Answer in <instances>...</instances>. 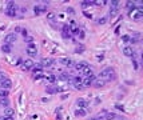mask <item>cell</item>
<instances>
[{
	"label": "cell",
	"instance_id": "1",
	"mask_svg": "<svg viewBox=\"0 0 143 120\" xmlns=\"http://www.w3.org/2000/svg\"><path fill=\"white\" fill-rule=\"evenodd\" d=\"M99 77H100V79H103L106 83H107V82H114V80L116 79V73H115L114 68L107 67V68H104V69L100 71V73H99Z\"/></svg>",
	"mask_w": 143,
	"mask_h": 120
},
{
	"label": "cell",
	"instance_id": "2",
	"mask_svg": "<svg viewBox=\"0 0 143 120\" xmlns=\"http://www.w3.org/2000/svg\"><path fill=\"white\" fill-rule=\"evenodd\" d=\"M16 14H18V7L14 1H8L7 3V8H5V15L9 16V17H15Z\"/></svg>",
	"mask_w": 143,
	"mask_h": 120
},
{
	"label": "cell",
	"instance_id": "3",
	"mask_svg": "<svg viewBox=\"0 0 143 120\" xmlns=\"http://www.w3.org/2000/svg\"><path fill=\"white\" fill-rule=\"evenodd\" d=\"M25 51H27L28 56H36V55H38V50H36V45L34 43L28 44L27 47H25Z\"/></svg>",
	"mask_w": 143,
	"mask_h": 120
},
{
	"label": "cell",
	"instance_id": "4",
	"mask_svg": "<svg viewBox=\"0 0 143 120\" xmlns=\"http://www.w3.org/2000/svg\"><path fill=\"white\" fill-rule=\"evenodd\" d=\"M130 16L132 17V20H135V21H141L142 19H143V11H142V9H136L135 12L130 14Z\"/></svg>",
	"mask_w": 143,
	"mask_h": 120
},
{
	"label": "cell",
	"instance_id": "5",
	"mask_svg": "<svg viewBox=\"0 0 143 120\" xmlns=\"http://www.w3.org/2000/svg\"><path fill=\"white\" fill-rule=\"evenodd\" d=\"M96 79V77L94 75H91V76H88V77H83V80H82V84H83V87H91L92 86V82Z\"/></svg>",
	"mask_w": 143,
	"mask_h": 120
},
{
	"label": "cell",
	"instance_id": "6",
	"mask_svg": "<svg viewBox=\"0 0 143 120\" xmlns=\"http://www.w3.org/2000/svg\"><path fill=\"white\" fill-rule=\"evenodd\" d=\"M16 41V34L15 32H11V34H8L7 36L4 37V43L5 44H14Z\"/></svg>",
	"mask_w": 143,
	"mask_h": 120
},
{
	"label": "cell",
	"instance_id": "7",
	"mask_svg": "<svg viewBox=\"0 0 143 120\" xmlns=\"http://www.w3.org/2000/svg\"><path fill=\"white\" fill-rule=\"evenodd\" d=\"M76 105L79 107V108H87V107L90 105V103H88V100L87 99H84V98H79L78 100H76Z\"/></svg>",
	"mask_w": 143,
	"mask_h": 120
},
{
	"label": "cell",
	"instance_id": "8",
	"mask_svg": "<svg viewBox=\"0 0 143 120\" xmlns=\"http://www.w3.org/2000/svg\"><path fill=\"white\" fill-rule=\"evenodd\" d=\"M34 66H35V63H34V60H31V59H27V60H24L22 63V68L23 69H31V68H34Z\"/></svg>",
	"mask_w": 143,
	"mask_h": 120
},
{
	"label": "cell",
	"instance_id": "9",
	"mask_svg": "<svg viewBox=\"0 0 143 120\" xmlns=\"http://www.w3.org/2000/svg\"><path fill=\"white\" fill-rule=\"evenodd\" d=\"M122 51H123V55H124V56H127V57H132V55H134V51H132V47H131V45H124Z\"/></svg>",
	"mask_w": 143,
	"mask_h": 120
},
{
	"label": "cell",
	"instance_id": "10",
	"mask_svg": "<svg viewBox=\"0 0 143 120\" xmlns=\"http://www.w3.org/2000/svg\"><path fill=\"white\" fill-rule=\"evenodd\" d=\"M54 63H55V60H54V59H51V57H44V59H42V60H40L42 67H51Z\"/></svg>",
	"mask_w": 143,
	"mask_h": 120
},
{
	"label": "cell",
	"instance_id": "11",
	"mask_svg": "<svg viewBox=\"0 0 143 120\" xmlns=\"http://www.w3.org/2000/svg\"><path fill=\"white\" fill-rule=\"evenodd\" d=\"M74 66H75V69H76V71L82 72V71L86 67H88V63H87V61H78V63L74 64Z\"/></svg>",
	"mask_w": 143,
	"mask_h": 120
},
{
	"label": "cell",
	"instance_id": "12",
	"mask_svg": "<svg viewBox=\"0 0 143 120\" xmlns=\"http://www.w3.org/2000/svg\"><path fill=\"white\" fill-rule=\"evenodd\" d=\"M92 86H94L95 88H102V87L106 86V82L103 79H100V77H96L94 82H92Z\"/></svg>",
	"mask_w": 143,
	"mask_h": 120
},
{
	"label": "cell",
	"instance_id": "13",
	"mask_svg": "<svg viewBox=\"0 0 143 120\" xmlns=\"http://www.w3.org/2000/svg\"><path fill=\"white\" fill-rule=\"evenodd\" d=\"M0 86H1V88H3V89H7V91H9V89L12 88V82H11V80H9L8 77H7L5 80H3V82L0 83Z\"/></svg>",
	"mask_w": 143,
	"mask_h": 120
},
{
	"label": "cell",
	"instance_id": "14",
	"mask_svg": "<svg viewBox=\"0 0 143 120\" xmlns=\"http://www.w3.org/2000/svg\"><path fill=\"white\" fill-rule=\"evenodd\" d=\"M34 12H35V15H42V14H46V12H47V8H46L44 5H35Z\"/></svg>",
	"mask_w": 143,
	"mask_h": 120
},
{
	"label": "cell",
	"instance_id": "15",
	"mask_svg": "<svg viewBox=\"0 0 143 120\" xmlns=\"http://www.w3.org/2000/svg\"><path fill=\"white\" fill-rule=\"evenodd\" d=\"M59 61H60V63H62L64 67L74 66V61H72V59H70V57H62V59H59Z\"/></svg>",
	"mask_w": 143,
	"mask_h": 120
},
{
	"label": "cell",
	"instance_id": "16",
	"mask_svg": "<svg viewBox=\"0 0 143 120\" xmlns=\"http://www.w3.org/2000/svg\"><path fill=\"white\" fill-rule=\"evenodd\" d=\"M4 116L5 118H14L15 116V109H12L11 107H7L4 109Z\"/></svg>",
	"mask_w": 143,
	"mask_h": 120
},
{
	"label": "cell",
	"instance_id": "17",
	"mask_svg": "<svg viewBox=\"0 0 143 120\" xmlns=\"http://www.w3.org/2000/svg\"><path fill=\"white\" fill-rule=\"evenodd\" d=\"M86 115H87V111L84 108H78L75 111V116H78V118H84Z\"/></svg>",
	"mask_w": 143,
	"mask_h": 120
},
{
	"label": "cell",
	"instance_id": "18",
	"mask_svg": "<svg viewBox=\"0 0 143 120\" xmlns=\"http://www.w3.org/2000/svg\"><path fill=\"white\" fill-rule=\"evenodd\" d=\"M82 73H83V77H88V76H91V75H94L92 73V69H91V67H86L82 71Z\"/></svg>",
	"mask_w": 143,
	"mask_h": 120
},
{
	"label": "cell",
	"instance_id": "19",
	"mask_svg": "<svg viewBox=\"0 0 143 120\" xmlns=\"http://www.w3.org/2000/svg\"><path fill=\"white\" fill-rule=\"evenodd\" d=\"M126 7H127V9H128L130 14H132V12L135 11V4H134V1H126Z\"/></svg>",
	"mask_w": 143,
	"mask_h": 120
},
{
	"label": "cell",
	"instance_id": "20",
	"mask_svg": "<svg viewBox=\"0 0 143 120\" xmlns=\"http://www.w3.org/2000/svg\"><path fill=\"white\" fill-rule=\"evenodd\" d=\"M1 51L4 53H9L12 51V47H11V44H5V43H3V45H1Z\"/></svg>",
	"mask_w": 143,
	"mask_h": 120
},
{
	"label": "cell",
	"instance_id": "21",
	"mask_svg": "<svg viewBox=\"0 0 143 120\" xmlns=\"http://www.w3.org/2000/svg\"><path fill=\"white\" fill-rule=\"evenodd\" d=\"M116 118H118V116L115 115L114 112H106V115H104V120H115Z\"/></svg>",
	"mask_w": 143,
	"mask_h": 120
},
{
	"label": "cell",
	"instance_id": "22",
	"mask_svg": "<svg viewBox=\"0 0 143 120\" xmlns=\"http://www.w3.org/2000/svg\"><path fill=\"white\" fill-rule=\"evenodd\" d=\"M91 5H94V1L92 0H84V1H82V8H88L91 7Z\"/></svg>",
	"mask_w": 143,
	"mask_h": 120
},
{
	"label": "cell",
	"instance_id": "23",
	"mask_svg": "<svg viewBox=\"0 0 143 120\" xmlns=\"http://www.w3.org/2000/svg\"><path fill=\"white\" fill-rule=\"evenodd\" d=\"M119 7H120V1H118V0H112L110 9H119Z\"/></svg>",
	"mask_w": 143,
	"mask_h": 120
},
{
	"label": "cell",
	"instance_id": "24",
	"mask_svg": "<svg viewBox=\"0 0 143 120\" xmlns=\"http://www.w3.org/2000/svg\"><path fill=\"white\" fill-rule=\"evenodd\" d=\"M46 92L49 93V95H54V93H56V87H54V86H48L47 88H46Z\"/></svg>",
	"mask_w": 143,
	"mask_h": 120
},
{
	"label": "cell",
	"instance_id": "25",
	"mask_svg": "<svg viewBox=\"0 0 143 120\" xmlns=\"http://www.w3.org/2000/svg\"><path fill=\"white\" fill-rule=\"evenodd\" d=\"M84 51H86V47H84L83 44H79L78 47L75 48V52H76V53H83Z\"/></svg>",
	"mask_w": 143,
	"mask_h": 120
},
{
	"label": "cell",
	"instance_id": "26",
	"mask_svg": "<svg viewBox=\"0 0 143 120\" xmlns=\"http://www.w3.org/2000/svg\"><path fill=\"white\" fill-rule=\"evenodd\" d=\"M0 105H3V107H7L9 105V100L7 99V98H3V99H0Z\"/></svg>",
	"mask_w": 143,
	"mask_h": 120
},
{
	"label": "cell",
	"instance_id": "27",
	"mask_svg": "<svg viewBox=\"0 0 143 120\" xmlns=\"http://www.w3.org/2000/svg\"><path fill=\"white\" fill-rule=\"evenodd\" d=\"M47 20H49V21H54L55 19H56V15L54 14V12H47Z\"/></svg>",
	"mask_w": 143,
	"mask_h": 120
},
{
	"label": "cell",
	"instance_id": "28",
	"mask_svg": "<svg viewBox=\"0 0 143 120\" xmlns=\"http://www.w3.org/2000/svg\"><path fill=\"white\" fill-rule=\"evenodd\" d=\"M3 98H8V91L0 88V99H3Z\"/></svg>",
	"mask_w": 143,
	"mask_h": 120
},
{
	"label": "cell",
	"instance_id": "29",
	"mask_svg": "<svg viewBox=\"0 0 143 120\" xmlns=\"http://www.w3.org/2000/svg\"><path fill=\"white\" fill-rule=\"evenodd\" d=\"M59 79H60V80H64V82H68V80H71V79H70V76L67 75V73H62Z\"/></svg>",
	"mask_w": 143,
	"mask_h": 120
},
{
	"label": "cell",
	"instance_id": "30",
	"mask_svg": "<svg viewBox=\"0 0 143 120\" xmlns=\"http://www.w3.org/2000/svg\"><path fill=\"white\" fill-rule=\"evenodd\" d=\"M76 36H78L79 39H82V40H83V39L86 37V34H84V31H83V30H79V32H78V35H76Z\"/></svg>",
	"mask_w": 143,
	"mask_h": 120
},
{
	"label": "cell",
	"instance_id": "31",
	"mask_svg": "<svg viewBox=\"0 0 143 120\" xmlns=\"http://www.w3.org/2000/svg\"><path fill=\"white\" fill-rule=\"evenodd\" d=\"M62 36L63 39H71L72 35H71V32H62Z\"/></svg>",
	"mask_w": 143,
	"mask_h": 120
},
{
	"label": "cell",
	"instance_id": "32",
	"mask_svg": "<svg viewBox=\"0 0 143 120\" xmlns=\"http://www.w3.org/2000/svg\"><path fill=\"white\" fill-rule=\"evenodd\" d=\"M106 23H107V17H106V16H103V17H100V19H98V24H106Z\"/></svg>",
	"mask_w": 143,
	"mask_h": 120
},
{
	"label": "cell",
	"instance_id": "33",
	"mask_svg": "<svg viewBox=\"0 0 143 120\" xmlns=\"http://www.w3.org/2000/svg\"><path fill=\"white\" fill-rule=\"evenodd\" d=\"M66 12H67L68 15H75V9L72 7H67V8H66Z\"/></svg>",
	"mask_w": 143,
	"mask_h": 120
},
{
	"label": "cell",
	"instance_id": "34",
	"mask_svg": "<svg viewBox=\"0 0 143 120\" xmlns=\"http://www.w3.org/2000/svg\"><path fill=\"white\" fill-rule=\"evenodd\" d=\"M47 80H48V83H55V82H56V76L49 75V76L47 77Z\"/></svg>",
	"mask_w": 143,
	"mask_h": 120
},
{
	"label": "cell",
	"instance_id": "35",
	"mask_svg": "<svg viewBox=\"0 0 143 120\" xmlns=\"http://www.w3.org/2000/svg\"><path fill=\"white\" fill-rule=\"evenodd\" d=\"M24 41H25V43H28V44H31L32 41H34V37H32V36H25Z\"/></svg>",
	"mask_w": 143,
	"mask_h": 120
},
{
	"label": "cell",
	"instance_id": "36",
	"mask_svg": "<svg viewBox=\"0 0 143 120\" xmlns=\"http://www.w3.org/2000/svg\"><path fill=\"white\" fill-rule=\"evenodd\" d=\"M132 67H134V69H135V71H138V69H139V64H138V61H136L135 59H132Z\"/></svg>",
	"mask_w": 143,
	"mask_h": 120
},
{
	"label": "cell",
	"instance_id": "37",
	"mask_svg": "<svg viewBox=\"0 0 143 120\" xmlns=\"http://www.w3.org/2000/svg\"><path fill=\"white\" fill-rule=\"evenodd\" d=\"M34 72H36V71H42L43 69V67H42V64H36V66H34Z\"/></svg>",
	"mask_w": 143,
	"mask_h": 120
},
{
	"label": "cell",
	"instance_id": "38",
	"mask_svg": "<svg viewBox=\"0 0 143 120\" xmlns=\"http://www.w3.org/2000/svg\"><path fill=\"white\" fill-rule=\"evenodd\" d=\"M5 79H7V75H5L3 71H0V83H1L3 80H5Z\"/></svg>",
	"mask_w": 143,
	"mask_h": 120
},
{
	"label": "cell",
	"instance_id": "39",
	"mask_svg": "<svg viewBox=\"0 0 143 120\" xmlns=\"http://www.w3.org/2000/svg\"><path fill=\"white\" fill-rule=\"evenodd\" d=\"M74 87H75L78 91H83V89H84V87H83L82 83H80V84H74Z\"/></svg>",
	"mask_w": 143,
	"mask_h": 120
},
{
	"label": "cell",
	"instance_id": "40",
	"mask_svg": "<svg viewBox=\"0 0 143 120\" xmlns=\"http://www.w3.org/2000/svg\"><path fill=\"white\" fill-rule=\"evenodd\" d=\"M123 41H126V43H130V35H124V36L122 37Z\"/></svg>",
	"mask_w": 143,
	"mask_h": 120
},
{
	"label": "cell",
	"instance_id": "41",
	"mask_svg": "<svg viewBox=\"0 0 143 120\" xmlns=\"http://www.w3.org/2000/svg\"><path fill=\"white\" fill-rule=\"evenodd\" d=\"M83 14H84V16H86V17H87V19H92V15L91 14H88V12H83Z\"/></svg>",
	"mask_w": 143,
	"mask_h": 120
},
{
	"label": "cell",
	"instance_id": "42",
	"mask_svg": "<svg viewBox=\"0 0 143 120\" xmlns=\"http://www.w3.org/2000/svg\"><path fill=\"white\" fill-rule=\"evenodd\" d=\"M103 59H104V56H103V55H96V60H99V61H102Z\"/></svg>",
	"mask_w": 143,
	"mask_h": 120
},
{
	"label": "cell",
	"instance_id": "43",
	"mask_svg": "<svg viewBox=\"0 0 143 120\" xmlns=\"http://www.w3.org/2000/svg\"><path fill=\"white\" fill-rule=\"evenodd\" d=\"M67 98H68V93H63V95L60 96V99H62V100H66Z\"/></svg>",
	"mask_w": 143,
	"mask_h": 120
},
{
	"label": "cell",
	"instance_id": "44",
	"mask_svg": "<svg viewBox=\"0 0 143 120\" xmlns=\"http://www.w3.org/2000/svg\"><path fill=\"white\" fill-rule=\"evenodd\" d=\"M27 34H28V32H27V30H22V35H23L24 37H25V36H28Z\"/></svg>",
	"mask_w": 143,
	"mask_h": 120
},
{
	"label": "cell",
	"instance_id": "45",
	"mask_svg": "<svg viewBox=\"0 0 143 120\" xmlns=\"http://www.w3.org/2000/svg\"><path fill=\"white\" fill-rule=\"evenodd\" d=\"M56 120H62V115H60V112H56Z\"/></svg>",
	"mask_w": 143,
	"mask_h": 120
},
{
	"label": "cell",
	"instance_id": "46",
	"mask_svg": "<svg viewBox=\"0 0 143 120\" xmlns=\"http://www.w3.org/2000/svg\"><path fill=\"white\" fill-rule=\"evenodd\" d=\"M22 30H23V28H20V27H16V28H15V34H19V32H22Z\"/></svg>",
	"mask_w": 143,
	"mask_h": 120
},
{
	"label": "cell",
	"instance_id": "47",
	"mask_svg": "<svg viewBox=\"0 0 143 120\" xmlns=\"http://www.w3.org/2000/svg\"><path fill=\"white\" fill-rule=\"evenodd\" d=\"M115 108H118L119 111H123V105H120V104H116V105H115Z\"/></svg>",
	"mask_w": 143,
	"mask_h": 120
},
{
	"label": "cell",
	"instance_id": "48",
	"mask_svg": "<svg viewBox=\"0 0 143 120\" xmlns=\"http://www.w3.org/2000/svg\"><path fill=\"white\" fill-rule=\"evenodd\" d=\"M4 120H14V118H5L4 116Z\"/></svg>",
	"mask_w": 143,
	"mask_h": 120
}]
</instances>
